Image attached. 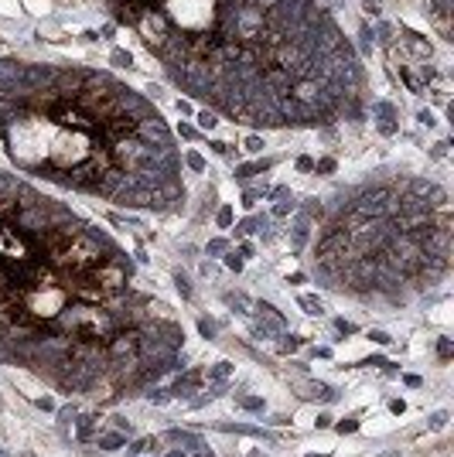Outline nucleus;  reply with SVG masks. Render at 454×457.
I'll list each match as a JSON object with an SVG mask.
<instances>
[{"label":"nucleus","instance_id":"2","mask_svg":"<svg viewBox=\"0 0 454 457\" xmlns=\"http://www.w3.org/2000/svg\"><path fill=\"white\" fill-rule=\"evenodd\" d=\"M198 386H202V368H191V372H184V375L174 379V386L168 393H171V399H184V396H191V389H198Z\"/></svg>","mask_w":454,"mask_h":457},{"label":"nucleus","instance_id":"17","mask_svg":"<svg viewBox=\"0 0 454 457\" xmlns=\"http://www.w3.org/2000/svg\"><path fill=\"white\" fill-rule=\"evenodd\" d=\"M369 338H372L376 345H390V335H386V331H369Z\"/></svg>","mask_w":454,"mask_h":457},{"label":"nucleus","instance_id":"9","mask_svg":"<svg viewBox=\"0 0 454 457\" xmlns=\"http://www.w3.org/2000/svg\"><path fill=\"white\" fill-rule=\"evenodd\" d=\"M448 420H451V413H448V409H437V413H430V423H427V427H430V430H444V427H448Z\"/></svg>","mask_w":454,"mask_h":457},{"label":"nucleus","instance_id":"32","mask_svg":"<svg viewBox=\"0 0 454 457\" xmlns=\"http://www.w3.org/2000/svg\"><path fill=\"white\" fill-rule=\"evenodd\" d=\"M0 457H7V454H3V451H0Z\"/></svg>","mask_w":454,"mask_h":457},{"label":"nucleus","instance_id":"19","mask_svg":"<svg viewBox=\"0 0 454 457\" xmlns=\"http://www.w3.org/2000/svg\"><path fill=\"white\" fill-rule=\"evenodd\" d=\"M403 382H406V386H410V389H420V386H424V379H420V375H406V379H403Z\"/></svg>","mask_w":454,"mask_h":457},{"label":"nucleus","instance_id":"18","mask_svg":"<svg viewBox=\"0 0 454 457\" xmlns=\"http://www.w3.org/2000/svg\"><path fill=\"white\" fill-rule=\"evenodd\" d=\"M188 164H191V167H195V171H202V167H205V160H202V157H198V153H188Z\"/></svg>","mask_w":454,"mask_h":457},{"label":"nucleus","instance_id":"12","mask_svg":"<svg viewBox=\"0 0 454 457\" xmlns=\"http://www.w3.org/2000/svg\"><path fill=\"white\" fill-rule=\"evenodd\" d=\"M147 399H151L154 406H164V403L171 399V393H168V389H151V393H147Z\"/></svg>","mask_w":454,"mask_h":457},{"label":"nucleus","instance_id":"26","mask_svg":"<svg viewBox=\"0 0 454 457\" xmlns=\"http://www.w3.org/2000/svg\"><path fill=\"white\" fill-rule=\"evenodd\" d=\"M318 171H325V174H328V171H335V160H321V164H318Z\"/></svg>","mask_w":454,"mask_h":457},{"label":"nucleus","instance_id":"11","mask_svg":"<svg viewBox=\"0 0 454 457\" xmlns=\"http://www.w3.org/2000/svg\"><path fill=\"white\" fill-rule=\"evenodd\" d=\"M301 307H304V310H307V314H321V310H325V307H321V301H318V297H301Z\"/></svg>","mask_w":454,"mask_h":457},{"label":"nucleus","instance_id":"21","mask_svg":"<svg viewBox=\"0 0 454 457\" xmlns=\"http://www.w3.org/2000/svg\"><path fill=\"white\" fill-rule=\"evenodd\" d=\"M338 331H341V335H355V324H348V321H338Z\"/></svg>","mask_w":454,"mask_h":457},{"label":"nucleus","instance_id":"7","mask_svg":"<svg viewBox=\"0 0 454 457\" xmlns=\"http://www.w3.org/2000/svg\"><path fill=\"white\" fill-rule=\"evenodd\" d=\"M236 406H242L246 413H263V399L260 396H236Z\"/></svg>","mask_w":454,"mask_h":457},{"label":"nucleus","instance_id":"20","mask_svg":"<svg viewBox=\"0 0 454 457\" xmlns=\"http://www.w3.org/2000/svg\"><path fill=\"white\" fill-rule=\"evenodd\" d=\"M178 290H181V297H191V287H188L184 276H178Z\"/></svg>","mask_w":454,"mask_h":457},{"label":"nucleus","instance_id":"5","mask_svg":"<svg viewBox=\"0 0 454 457\" xmlns=\"http://www.w3.org/2000/svg\"><path fill=\"white\" fill-rule=\"evenodd\" d=\"M96 420H99V416H92V413L79 416V430H75L79 440H92V437H96Z\"/></svg>","mask_w":454,"mask_h":457},{"label":"nucleus","instance_id":"27","mask_svg":"<svg viewBox=\"0 0 454 457\" xmlns=\"http://www.w3.org/2000/svg\"><path fill=\"white\" fill-rule=\"evenodd\" d=\"M222 249H226V243H222V239H215V243L209 246V253H222Z\"/></svg>","mask_w":454,"mask_h":457},{"label":"nucleus","instance_id":"25","mask_svg":"<svg viewBox=\"0 0 454 457\" xmlns=\"http://www.w3.org/2000/svg\"><path fill=\"white\" fill-rule=\"evenodd\" d=\"M198 123H202V126H215V116H209V113H202V116H198Z\"/></svg>","mask_w":454,"mask_h":457},{"label":"nucleus","instance_id":"31","mask_svg":"<svg viewBox=\"0 0 454 457\" xmlns=\"http://www.w3.org/2000/svg\"><path fill=\"white\" fill-rule=\"evenodd\" d=\"M307 457H328V454H307Z\"/></svg>","mask_w":454,"mask_h":457},{"label":"nucleus","instance_id":"29","mask_svg":"<svg viewBox=\"0 0 454 457\" xmlns=\"http://www.w3.org/2000/svg\"><path fill=\"white\" fill-rule=\"evenodd\" d=\"M379 457H399V451H386V454H379Z\"/></svg>","mask_w":454,"mask_h":457},{"label":"nucleus","instance_id":"28","mask_svg":"<svg viewBox=\"0 0 454 457\" xmlns=\"http://www.w3.org/2000/svg\"><path fill=\"white\" fill-rule=\"evenodd\" d=\"M195 457H212V454H209V451H205V447H202V451H195Z\"/></svg>","mask_w":454,"mask_h":457},{"label":"nucleus","instance_id":"13","mask_svg":"<svg viewBox=\"0 0 454 457\" xmlns=\"http://www.w3.org/2000/svg\"><path fill=\"white\" fill-rule=\"evenodd\" d=\"M222 430H229V433H246V437H263V430H256V427H232V423H226Z\"/></svg>","mask_w":454,"mask_h":457},{"label":"nucleus","instance_id":"1","mask_svg":"<svg viewBox=\"0 0 454 457\" xmlns=\"http://www.w3.org/2000/svg\"><path fill=\"white\" fill-rule=\"evenodd\" d=\"M171 17L184 28H205L212 17V0H168Z\"/></svg>","mask_w":454,"mask_h":457},{"label":"nucleus","instance_id":"14","mask_svg":"<svg viewBox=\"0 0 454 457\" xmlns=\"http://www.w3.org/2000/svg\"><path fill=\"white\" fill-rule=\"evenodd\" d=\"M451 352H454V348H451V338H441V341H437V355H441V362H448V358H451Z\"/></svg>","mask_w":454,"mask_h":457},{"label":"nucleus","instance_id":"24","mask_svg":"<svg viewBox=\"0 0 454 457\" xmlns=\"http://www.w3.org/2000/svg\"><path fill=\"white\" fill-rule=\"evenodd\" d=\"M390 409H393V413H403V409H406V403H403V399H393V403H390Z\"/></svg>","mask_w":454,"mask_h":457},{"label":"nucleus","instance_id":"4","mask_svg":"<svg viewBox=\"0 0 454 457\" xmlns=\"http://www.w3.org/2000/svg\"><path fill=\"white\" fill-rule=\"evenodd\" d=\"M99 447L103 451H120V447H126V433H120V430L116 433H103L99 437Z\"/></svg>","mask_w":454,"mask_h":457},{"label":"nucleus","instance_id":"3","mask_svg":"<svg viewBox=\"0 0 454 457\" xmlns=\"http://www.w3.org/2000/svg\"><path fill=\"white\" fill-rule=\"evenodd\" d=\"M164 440H171V444H181V447H188V451H202L205 447V440L202 437H195V433H188V430H168L164 433Z\"/></svg>","mask_w":454,"mask_h":457},{"label":"nucleus","instance_id":"16","mask_svg":"<svg viewBox=\"0 0 454 457\" xmlns=\"http://www.w3.org/2000/svg\"><path fill=\"white\" fill-rule=\"evenodd\" d=\"M198 331H202L205 338H212L215 335V324H212V321H198Z\"/></svg>","mask_w":454,"mask_h":457},{"label":"nucleus","instance_id":"6","mask_svg":"<svg viewBox=\"0 0 454 457\" xmlns=\"http://www.w3.org/2000/svg\"><path fill=\"white\" fill-rule=\"evenodd\" d=\"M229 375H232V362H215L209 368V382H226Z\"/></svg>","mask_w":454,"mask_h":457},{"label":"nucleus","instance_id":"22","mask_svg":"<svg viewBox=\"0 0 454 457\" xmlns=\"http://www.w3.org/2000/svg\"><path fill=\"white\" fill-rule=\"evenodd\" d=\"M229 222H232V212H229V208H222V212H219V225H229Z\"/></svg>","mask_w":454,"mask_h":457},{"label":"nucleus","instance_id":"30","mask_svg":"<svg viewBox=\"0 0 454 457\" xmlns=\"http://www.w3.org/2000/svg\"><path fill=\"white\" fill-rule=\"evenodd\" d=\"M168 457H188V454H184V451H171Z\"/></svg>","mask_w":454,"mask_h":457},{"label":"nucleus","instance_id":"23","mask_svg":"<svg viewBox=\"0 0 454 457\" xmlns=\"http://www.w3.org/2000/svg\"><path fill=\"white\" fill-rule=\"evenodd\" d=\"M38 409H55V399H48V396L38 399Z\"/></svg>","mask_w":454,"mask_h":457},{"label":"nucleus","instance_id":"10","mask_svg":"<svg viewBox=\"0 0 454 457\" xmlns=\"http://www.w3.org/2000/svg\"><path fill=\"white\" fill-rule=\"evenodd\" d=\"M335 430H338V433H355V430H359V416L352 413V416L338 420V423H335Z\"/></svg>","mask_w":454,"mask_h":457},{"label":"nucleus","instance_id":"15","mask_svg":"<svg viewBox=\"0 0 454 457\" xmlns=\"http://www.w3.org/2000/svg\"><path fill=\"white\" fill-rule=\"evenodd\" d=\"M314 427H318V430H328V427H332V413H321V416L314 420Z\"/></svg>","mask_w":454,"mask_h":457},{"label":"nucleus","instance_id":"8","mask_svg":"<svg viewBox=\"0 0 454 457\" xmlns=\"http://www.w3.org/2000/svg\"><path fill=\"white\" fill-rule=\"evenodd\" d=\"M154 447H157V437H140V440H133L126 451H130V454H144V451H154Z\"/></svg>","mask_w":454,"mask_h":457}]
</instances>
